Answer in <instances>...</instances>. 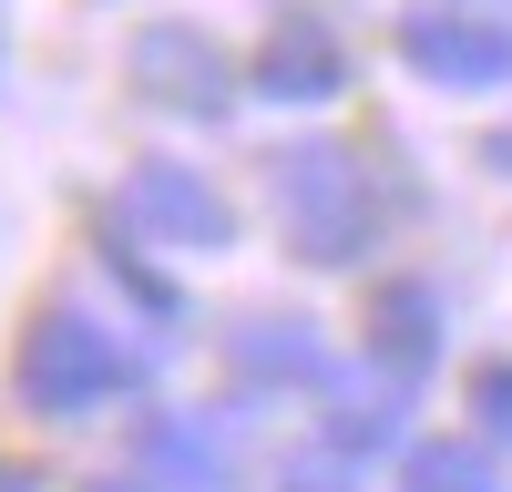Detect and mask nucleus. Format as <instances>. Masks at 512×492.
Listing matches in <instances>:
<instances>
[{"label": "nucleus", "mask_w": 512, "mask_h": 492, "mask_svg": "<svg viewBox=\"0 0 512 492\" xmlns=\"http://www.w3.org/2000/svg\"><path fill=\"white\" fill-rule=\"evenodd\" d=\"M277 216H287V236L308 246L318 267L359 257V246H369V185H359V164L338 154V144L277 154Z\"/></svg>", "instance_id": "obj_1"}, {"label": "nucleus", "mask_w": 512, "mask_h": 492, "mask_svg": "<svg viewBox=\"0 0 512 492\" xmlns=\"http://www.w3.org/2000/svg\"><path fill=\"white\" fill-rule=\"evenodd\" d=\"M21 390L41 400V410H103L113 390H123V349L103 339V328H82V318H41L31 328V349H21Z\"/></svg>", "instance_id": "obj_2"}, {"label": "nucleus", "mask_w": 512, "mask_h": 492, "mask_svg": "<svg viewBox=\"0 0 512 492\" xmlns=\"http://www.w3.org/2000/svg\"><path fill=\"white\" fill-rule=\"evenodd\" d=\"M123 226L154 236V246H185V257H216L226 246V195L195 164H134L123 175Z\"/></svg>", "instance_id": "obj_3"}, {"label": "nucleus", "mask_w": 512, "mask_h": 492, "mask_svg": "<svg viewBox=\"0 0 512 492\" xmlns=\"http://www.w3.org/2000/svg\"><path fill=\"white\" fill-rule=\"evenodd\" d=\"M400 52L451 82V93H492V82H512V31L502 21H472V11H410L400 21Z\"/></svg>", "instance_id": "obj_4"}, {"label": "nucleus", "mask_w": 512, "mask_h": 492, "mask_svg": "<svg viewBox=\"0 0 512 492\" xmlns=\"http://www.w3.org/2000/svg\"><path fill=\"white\" fill-rule=\"evenodd\" d=\"M134 82H144L154 103H175V113H216V103L236 93L226 52H216L195 21H154V31H134Z\"/></svg>", "instance_id": "obj_5"}, {"label": "nucleus", "mask_w": 512, "mask_h": 492, "mask_svg": "<svg viewBox=\"0 0 512 492\" xmlns=\"http://www.w3.org/2000/svg\"><path fill=\"white\" fill-rule=\"evenodd\" d=\"M267 93H277V103H328V93H338V41H328L318 21H287V31L267 41Z\"/></svg>", "instance_id": "obj_6"}, {"label": "nucleus", "mask_w": 512, "mask_h": 492, "mask_svg": "<svg viewBox=\"0 0 512 492\" xmlns=\"http://www.w3.org/2000/svg\"><path fill=\"white\" fill-rule=\"evenodd\" d=\"M410 492H492V462L482 451H451V441H431L410 462Z\"/></svg>", "instance_id": "obj_7"}, {"label": "nucleus", "mask_w": 512, "mask_h": 492, "mask_svg": "<svg viewBox=\"0 0 512 492\" xmlns=\"http://www.w3.org/2000/svg\"><path fill=\"white\" fill-rule=\"evenodd\" d=\"M472 400L492 410V431H512V369H482V380H472Z\"/></svg>", "instance_id": "obj_8"}, {"label": "nucleus", "mask_w": 512, "mask_h": 492, "mask_svg": "<svg viewBox=\"0 0 512 492\" xmlns=\"http://www.w3.org/2000/svg\"><path fill=\"white\" fill-rule=\"evenodd\" d=\"M0 492H31V472H11V462H0Z\"/></svg>", "instance_id": "obj_9"}, {"label": "nucleus", "mask_w": 512, "mask_h": 492, "mask_svg": "<svg viewBox=\"0 0 512 492\" xmlns=\"http://www.w3.org/2000/svg\"><path fill=\"white\" fill-rule=\"evenodd\" d=\"M492 164H502V175H512V134H502V144H492Z\"/></svg>", "instance_id": "obj_10"}, {"label": "nucleus", "mask_w": 512, "mask_h": 492, "mask_svg": "<svg viewBox=\"0 0 512 492\" xmlns=\"http://www.w3.org/2000/svg\"><path fill=\"white\" fill-rule=\"evenodd\" d=\"M113 492H123V482H113Z\"/></svg>", "instance_id": "obj_11"}]
</instances>
